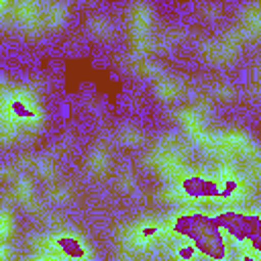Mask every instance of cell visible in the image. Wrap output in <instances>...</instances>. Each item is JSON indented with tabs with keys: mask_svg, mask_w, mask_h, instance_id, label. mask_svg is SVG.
<instances>
[{
	"mask_svg": "<svg viewBox=\"0 0 261 261\" xmlns=\"http://www.w3.org/2000/svg\"><path fill=\"white\" fill-rule=\"evenodd\" d=\"M45 124V108L39 94L27 84L2 80L0 86V139L8 147L20 137H35Z\"/></svg>",
	"mask_w": 261,
	"mask_h": 261,
	"instance_id": "obj_1",
	"label": "cell"
},
{
	"mask_svg": "<svg viewBox=\"0 0 261 261\" xmlns=\"http://www.w3.org/2000/svg\"><path fill=\"white\" fill-rule=\"evenodd\" d=\"M161 200L173 206H196L208 200H214V177L212 169H194L184 167L177 175L165 179L161 188Z\"/></svg>",
	"mask_w": 261,
	"mask_h": 261,
	"instance_id": "obj_2",
	"label": "cell"
},
{
	"mask_svg": "<svg viewBox=\"0 0 261 261\" xmlns=\"http://www.w3.org/2000/svg\"><path fill=\"white\" fill-rule=\"evenodd\" d=\"M33 251L51 253L63 261H94V249L88 243V239L71 228V226H57L49 228L45 232H39L31 237Z\"/></svg>",
	"mask_w": 261,
	"mask_h": 261,
	"instance_id": "obj_3",
	"label": "cell"
},
{
	"mask_svg": "<svg viewBox=\"0 0 261 261\" xmlns=\"http://www.w3.org/2000/svg\"><path fill=\"white\" fill-rule=\"evenodd\" d=\"M169 239L165 220L155 216H143L126 222L118 230V243L126 255H147L159 249Z\"/></svg>",
	"mask_w": 261,
	"mask_h": 261,
	"instance_id": "obj_4",
	"label": "cell"
},
{
	"mask_svg": "<svg viewBox=\"0 0 261 261\" xmlns=\"http://www.w3.org/2000/svg\"><path fill=\"white\" fill-rule=\"evenodd\" d=\"M143 163L151 173L169 179L188 167V147L177 135H163L145 153Z\"/></svg>",
	"mask_w": 261,
	"mask_h": 261,
	"instance_id": "obj_5",
	"label": "cell"
},
{
	"mask_svg": "<svg viewBox=\"0 0 261 261\" xmlns=\"http://www.w3.org/2000/svg\"><path fill=\"white\" fill-rule=\"evenodd\" d=\"M153 24H155V10L147 2H135L126 8V29L128 41L139 57H147V53L155 47L153 39Z\"/></svg>",
	"mask_w": 261,
	"mask_h": 261,
	"instance_id": "obj_6",
	"label": "cell"
},
{
	"mask_svg": "<svg viewBox=\"0 0 261 261\" xmlns=\"http://www.w3.org/2000/svg\"><path fill=\"white\" fill-rule=\"evenodd\" d=\"M214 177V200L222 204H237L247 198L251 177L247 171L237 167L234 161H222L212 169Z\"/></svg>",
	"mask_w": 261,
	"mask_h": 261,
	"instance_id": "obj_7",
	"label": "cell"
},
{
	"mask_svg": "<svg viewBox=\"0 0 261 261\" xmlns=\"http://www.w3.org/2000/svg\"><path fill=\"white\" fill-rule=\"evenodd\" d=\"M175 122L194 145L200 149L208 147L212 130L208 126V110L202 104H190L175 110Z\"/></svg>",
	"mask_w": 261,
	"mask_h": 261,
	"instance_id": "obj_8",
	"label": "cell"
},
{
	"mask_svg": "<svg viewBox=\"0 0 261 261\" xmlns=\"http://www.w3.org/2000/svg\"><path fill=\"white\" fill-rule=\"evenodd\" d=\"M241 43H243V35L237 31H226L218 37L212 39H204L198 45V53L214 65H228L237 59L239 51H241Z\"/></svg>",
	"mask_w": 261,
	"mask_h": 261,
	"instance_id": "obj_9",
	"label": "cell"
},
{
	"mask_svg": "<svg viewBox=\"0 0 261 261\" xmlns=\"http://www.w3.org/2000/svg\"><path fill=\"white\" fill-rule=\"evenodd\" d=\"M12 27L20 29L22 33H27L29 37H39L45 29V20H43V4L41 2H33V0H20L12 4Z\"/></svg>",
	"mask_w": 261,
	"mask_h": 261,
	"instance_id": "obj_10",
	"label": "cell"
},
{
	"mask_svg": "<svg viewBox=\"0 0 261 261\" xmlns=\"http://www.w3.org/2000/svg\"><path fill=\"white\" fill-rule=\"evenodd\" d=\"M239 33L243 39L261 41V2H249L239 12Z\"/></svg>",
	"mask_w": 261,
	"mask_h": 261,
	"instance_id": "obj_11",
	"label": "cell"
},
{
	"mask_svg": "<svg viewBox=\"0 0 261 261\" xmlns=\"http://www.w3.org/2000/svg\"><path fill=\"white\" fill-rule=\"evenodd\" d=\"M8 192H10L12 200L18 206L27 208L29 212H39V200H37V194H35V186H33V181L29 177L16 175L10 181V190Z\"/></svg>",
	"mask_w": 261,
	"mask_h": 261,
	"instance_id": "obj_12",
	"label": "cell"
},
{
	"mask_svg": "<svg viewBox=\"0 0 261 261\" xmlns=\"http://www.w3.org/2000/svg\"><path fill=\"white\" fill-rule=\"evenodd\" d=\"M181 90H184V84L181 80L173 77V75H167V73H161L155 82H153V92L159 100L163 102H171L175 98L181 96Z\"/></svg>",
	"mask_w": 261,
	"mask_h": 261,
	"instance_id": "obj_13",
	"label": "cell"
},
{
	"mask_svg": "<svg viewBox=\"0 0 261 261\" xmlns=\"http://www.w3.org/2000/svg\"><path fill=\"white\" fill-rule=\"evenodd\" d=\"M69 16V6L63 4V2H49V4H43V20H45V29L49 31H55L59 27L65 24Z\"/></svg>",
	"mask_w": 261,
	"mask_h": 261,
	"instance_id": "obj_14",
	"label": "cell"
},
{
	"mask_svg": "<svg viewBox=\"0 0 261 261\" xmlns=\"http://www.w3.org/2000/svg\"><path fill=\"white\" fill-rule=\"evenodd\" d=\"M86 167H88V171L92 175H98V177L104 175L110 169V153H108V149H104L102 145H96L86 157Z\"/></svg>",
	"mask_w": 261,
	"mask_h": 261,
	"instance_id": "obj_15",
	"label": "cell"
},
{
	"mask_svg": "<svg viewBox=\"0 0 261 261\" xmlns=\"http://www.w3.org/2000/svg\"><path fill=\"white\" fill-rule=\"evenodd\" d=\"M118 141H120L124 147L135 149V147H139V145L145 143V133H143L139 126H135V124H124V126H120V130H118Z\"/></svg>",
	"mask_w": 261,
	"mask_h": 261,
	"instance_id": "obj_16",
	"label": "cell"
},
{
	"mask_svg": "<svg viewBox=\"0 0 261 261\" xmlns=\"http://www.w3.org/2000/svg\"><path fill=\"white\" fill-rule=\"evenodd\" d=\"M14 226H16V220H14V214L12 210L4 204L0 208V243H8L10 237L14 234Z\"/></svg>",
	"mask_w": 261,
	"mask_h": 261,
	"instance_id": "obj_17",
	"label": "cell"
},
{
	"mask_svg": "<svg viewBox=\"0 0 261 261\" xmlns=\"http://www.w3.org/2000/svg\"><path fill=\"white\" fill-rule=\"evenodd\" d=\"M88 31L96 37V39H108L110 33H112V27H110V20L102 14H94L90 20H88Z\"/></svg>",
	"mask_w": 261,
	"mask_h": 261,
	"instance_id": "obj_18",
	"label": "cell"
},
{
	"mask_svg": "<svg viewBox=\"0 0 261 261\" xmlns=\"http://www.w3.org/2000/svg\"><path fill=\"white\" fill-rule=\"evenodd\" d=\"M31 169H35V173L41 179H45L49 184L55 181V165L47 157H35V159H31Z\"/></svg>",
	"mask_w": 261,
	"mask_h": 261,
	"instance_id": "obj_19",
	"label": "cell"
},
{
	"mask_svg": "<svg viewBox=\"0 0 261 261\" xmlns=\"http://www.w3.org/2000/svg\"><path fill=\"white\" fill-rule=\"evenodd\" d=\"M47 196H49V200L55 202V204H65V202H69V198H71L69 188H67L65 184H59V181L49 184V188H47Z\"/></svg>",
	"mask_w": 261,
	"mask_h": 261,
	"instance_id": "obj_20",
	"label": "cell"
},
{
	"mask_svg": "<svg viewBox=\"0 0 261 261\" xmlns=\"http://www.w3.org/2000/svg\"><path fill=\"white\" fill-rule=\"evenodd\" d=\"M212 94H214V98H218V100H222V102H228V100H232L234 98V88L228 84V82H218V84H214L212 86Z\"/></svg>",
	"mask_w": 261,
	"mask_h": 261,
	"instance_id": "obj_21",
	"label": "cell"
},
{
	"mask_svg": "<svg viewBox=\"0 0 261 261\" xmlns=\"http://www.w3.org/2000/svg\"><path fill=\"white\" fill-rule=\"evenodd\" d=\"M118 188L122 190V192H135V188H137V177L133 175V173H122L120 177H118Z\"/></svg>",
	"mask_w": 261,
	"mask_h": 261,
	"instance_id": "obj_22",
	"label": "cell"
},
{
	"mask_svg": "<svg viewBox=\"0 0 261 261\" xmlns=\"http://www.w3.org/2000/svg\"><path fill=\"white\" fill-rule=\"evenodd\" d=\"M22 261H63V259H59V257H55V255H51V253L33 251V253H31V255H27Z\"/></svg>",
	"mask_w": 261,
	"mask_h": 261,
	"instance_id": "obj_23",
	"label": "cell"
},
{
	"mask_svg": "<svg viewBox=\"0 0 261 261\" xmlns=\"http://www.w3.org/2000/svg\"><path fill=\"white\" fill-rule=\"evenodd\" d=\"M234 261H261V255H255L249 251H239L234 255Z\"/></svg>",
	"mask_w": 261,
	"mask_h": 261,
	"instance_id": "obj_24",
	"label": "cell"
},
{
	"mask_svg": "<svg viewBox=\"0 0 261 261\" xmlns=\"http://www.w3.org/2000/svg\"><path fill=\"white\" fill-rule=\"evenodd\" d=\"M218 12H220V8L216 4H206L204 6V16H208V18H216Z\"/></svg>",
	"mask_w": 261,
	"mask_h": 261,
	"instance_id": "obj_25",
	"label": "cell"
},
{
	"mask_svg": "<svg viewBox=\"0 0 261 261\" xmlns=\"http://www.w3.org/2000/svg\"><path fill=\"white\" fill-rule=\"evenodd\" d=\"M0 261H10V243H0Z\"/></svg>",
	"mask_w": 261,
	"mask_h": 261,
	"instance_id": "obj_26",
	"label": "cell"
},
{
	"mask_svg": "<svg viewBox=\"0 0 261 261\" xmlns=\"http://www.w3.org/2000/svg\"><path fill=\"white\" fill-rule=\"evenodd\" d=\"M255 84H257V88H259V92H261V63H259L257 69H255Z\"/></svg>",
	"mask_w": 261,
	"mask_h": 261,
	"instance_id": "obj_27",
	"label": "cell"
}]
</instances>
